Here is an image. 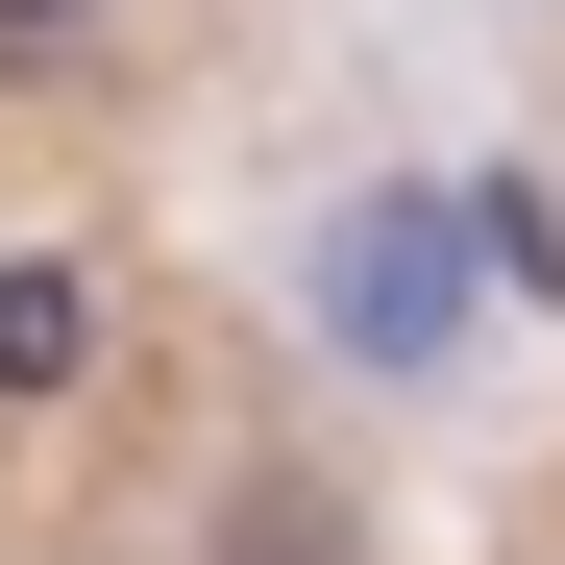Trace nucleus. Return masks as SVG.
Wrapping results in <instances>:
<instances>
[{"mask_svg": "<svg viewBox=\"0 0 565 565\" xmlns=\"http://www.w3.org/2000/svg\"><path fill=\"white\" fill-rule=\"evenodd\" d=\"M222 565H344V541H320V492H246V516H222Z\"/></svg>", "mask_w": 565, "mask_h": 565, "instance_id": "1", "label": "nucleus"}, {"mask_svg": "<svg viewBox=\"0 0 565 565\" xmlns=\"http://www.w3.org/2000/svg\"><path fill=\"white\" fill-rule=\"evenodd\" d=\"M99 50V0H0V74H74Z\"/></svg>", "mask_w": 565, "mask_h": 565, "instance_id": "2", "label": "nucleus"}]
</instances>
